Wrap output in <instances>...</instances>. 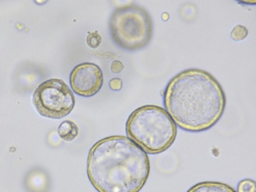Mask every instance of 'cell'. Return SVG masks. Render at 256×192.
I'll return each mask as SVG.
<instances>
[{"instance_id": "cell-1", "label": "cell", "mask_w": 256, "mask_h": 192, "mask_svg": "<svg viewBox=\"0 0 256 192\" xmlns=\"http://www.w3.org/2000/svg\"><path fill=\"white\" fill-rule=\"evenodd\" d=\"M226 104L221 84L206 70L180 72L166 86L164 107L176 125L187 132H204L221 120Z\"/></svg>"}, {"instance_id": "cell-2", "label": "cell", "mask_w": 256, "mask_h": 192, "mask_svg": "<svg viewBox=\"0 0 256 192\" xmlns=\"http://www.w3.org/2000/svg\"><path fill=\"white\" fill-rule=\"evenodd\" d=\"M86 171L98 192H140L148 180L150 160L128 136H110L92 147Z\"/></svg>"}, {"instance_id": "cell-3", "label": "cell", "mask_w": 256, "mask_h": 192, "mask_svg": "<svg viewBox=\"0 0 256 192\" xmlns=\"http://www.w3.org/2000/svg\"><path fill=\"white\" fill-rule=\"evenodd\" d=\"M126 134L144 152L156 155L174 144L178 126L165 108L145 105L130 114L126 123Z\"/></svg>"}, {"instance_id": "cell-4", "label": "cell", "mask_w": 256, "mask_h": 192, "mask_svg": "<svg viewBox=\"0 0 256 192\" xmlns=\"http://www.w3.org/2000/svg\"><path fill=\"white\" fill-rule=\"evenodd\" d=\"M150 14L136 4L117 8L110 20V31L118 46L128 51L145 48L152 36Z\"/></svg>"}, {"instance_id": "cell-5", "label": "cell", "mask_w": 256, "mask_h": 192, "mask_svg": "<svg viewBox=\"0 0 256 192\" xmlns=\"http://www.w3.org/2000/svg\"><path fill=\"white\" fill-rule=\"evenodd\" d=\"M36 112L44 118L62 120L73 110L75 96L62 80L53 78L40 84L33 94Z\"/></svg>"}, {"instance_id": "cell-6", "label": "cell", "mask_w": 256, "mask_h": 192, "mask_svg": "<svg viewBox=\"0 0 256 192\" xmlns=\"http://www.w3.org/2000/svg\"><path fill=\"white\" fill-rule=\"evenodd\" d=\"M70 86L74 94L92 97L102 88L104 78L99 66L94 62H82L70 73Z\"/></svg>"}, {"instance_id": "cell-7", "label": "cell", "mask_w": 256, "mask_h": 192, "mask_svg": "<svg viewBox=\"0 0 256 192\" xmlns=\"http://www.w3.org/2000/svg\"><path fill=\"white\" fill-rule=\"evenodd\" d=\"M187 192H236L230 186L220 182H202Z\"/></svg>"}, {"instance_id": "cell-8", "label": "cell", "mask_w": 256, "mask_h": 192, "mask_svg": "<svg viewBox=\"0 0 256 192\" xmlns=\"http://www.w3.org/2000/svg\"><path fill=\"white\" fill-rule=\"evenodd\" d=\"M58 134L64 142H72L78 136L79 128L73 121L66 120L58 126Z\"/></svg>"}, {"instance_id": "cell-9", "label": "cell", "mask_w": 256, "mask_h": 192, "mask_svg": "<svg viewBox=\"0 0 256 192\" xmlns=\"http://www.w3.org/2000/svg\"><path fill=\"white\" fill-rule=\"evenodd\" d=\"M248 29L243 26V25H236L233 28L232 33H230V36L232 38V40L239 42V40H243L246 38V36H248Z\"/></svg>"}, {"instance_id": "cell-10", "label": "cell", "mask_w": 256, "mask_h": 192, "mask_svg": "<svg viewBox=\"0 0 256 192\" xmlns=\"http://www.w3.org/2000/svg\"><path fill=\"white\" fill-rule=\"evenodd\" d=\"M256 184L254 180L244 179L238 184V192H256Z\"/></svg>"}, {"instance_id": "cell-11", "label": "cell", "mask_w": 256, "mask_h": 192, "mask_svg": "<svg viewBox=\"0 0 256 192\" xmlns=\"http://www.w3.org/2000/svg\"><path fill=\"white\" fill-rule=\"evenodd\" d=\"M86 42L88 46L90 48H98L101 46L102 42V36H100L97 32H90L86 36Z\"/></svg>"}, {"instance_id": "cell-12", "label": "cell", "mask_w": 256, "mask_h": 192, "mask_svg": "<svg viewBox=\"0 0 256 192\" xmlns=\"http://www.w3.org/2000/svg\"><path fill=\"white\" fill-rule=\"evenodd\" d=\"M122 86H123V82L121 79L119 78H114V79H112L110 82V88L112 90H120L122 88Z\"/></svg>"}, {"instance_id": "cell-13", "label": "cell", "mask_w": 256, "mask_h": 192, "mask_svg": "<svg viewBox=\"0 0 256 192\" xmlns=\"http://www.w3.org/2000/svg\"><path fill=\"white\" fill-rule=\"evenodd\" d=\"M124 68V66L123 64L120 62V60H114L112 62V66H110V70L114 73H119V72H122Z\"/></svg>"}]
</instances>
